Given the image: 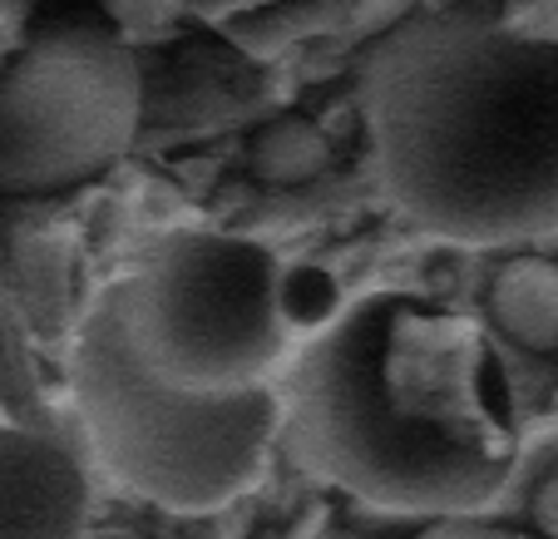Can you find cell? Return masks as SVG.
<instances>
[{"mask_svg":"<svg viewBox=\"0 0 558 539\" xmlns=\"http://www.w3.org/2000/svg\"><path fill=\"white\" fill-rule=\"evenodd\" d=\"M282 431L312 476L401 515H464L519 460L505 361L470 318L415 292L356 297L306 332Z\"/></svg>","mask_w":558,"mask_h":539,"instance_id":"1","label":"cell"},{"mask_svg":"<svg viewBox=\"0 0 558 539\" xmlns=\"http://www.w3.org/2000/svg\"><path fill=\"white\" fill-rule=\"evenodd\" d=\"M366 129L386 193L445 243L558 228V40L485 11H430L366 64Z\"/></svg>","mask_w":558,"mask_h":539,"instance_id":"2","label":"cell"},{"mask_svg":"<svg viewBox=\"0 0 558 539\" xmlns=\"http://www.w3.org/2000/svg\"><path fill=\"white\" fill-rule=\"evenodd\" d=\"M70 381L99 466L173 515H213L247 495L282 431V396L267 381L189 392L158 376L129 342L119 287H105L80 322Z\"/></svg>","mask_w":558,"mask_h":539,"instance_id":"3","label":"cell"},{"mask_svg":"<svg viewBox=\"0 0 558 539\" xmlns=\"http://www.w3.org/2000/svg\"><path fill=\"white\" fill-rule=\"evenodd\" d=\"M144 74L105 11H54L0 70V193L40 199L89 183L134 144Z\"/></svg>","mask_w":558,"mask_h":539,"instance_id":"4","label":"cell"},{"mask_svg":"<svg viewBox=\"0 0 558 539\" xmlns=\"http://www.w3.org/2000/svg\"><path fill=\"white\" fill-rule=\"evenodd\" d=\"M282 273L277 253L253 238H169L119 283L129 342L158 376L189 392L263 386L292 332Z\"/></svg>","mask_w":558,"mask_h":539,"instance_id":"5","label":"cell"},{"mask_svg":"<svg viewBox=\"0 0 558 539\" xmlns=\"http://www.w3.org/2000/svg\"><path fill=\"white\" fill-rule=\"evenodd\" d=\"M89 480L54 435L0 426V539H85Z\"/></svg>","mask_w":558,"mask_h":539,"instance_id":"6","label":"cell"},{"mask_svg":"<svg viewBox=\"0 0 558 539\" xmlns=\"http://www.w3.org/2000/svg\"><path fill=\"white\" fill-rule=\"evenodd\" d=\"M489 322L514 347L558 357V263L554 257H509L489 283Z\"/></svg>","mask_w":558,"mask_h":539,"instance_id":"7","label":"cell"},{"mask_svg":"<svg viewBox=\"0 0 558 539\" xmlns=\"http://www.w3.org/2000/svg\"><path fill=\"white\" fill-rule=\"evenodd\" d=\"M327 159H331L327 134L302 115H282L247 139V169H253V179L282 183V189L316 179V173L327 169Z\"/></svg>","mask_w":558,"mask_h":539,"instance_id":"8","label":"cell"},{"mask_svg":"<svg viewBox=\"0 0 558 539\" xmlns=\"http://www.w3.org/2000/svg\"><path fill=\"white\" fill-rule=\"evenodd\" d=\"M99 11L129 40H154V35H169L179 25V15L189 11V0H99Z\"/></svg>","mask_w":558,"mask_h":539,"instance_id":"9","label":"cell"},{"mask_svg":"<svg viewBox=\"0 0 558 539\" xmlns=\"http://www.w3.org/2000/svg\"><path fill=\"white\" fill-rule=\"evenodd\" d=\"M415 539H524V535H509V529H489V525H470L460 515H440L430 529H421Z\"/></svg>","mask_w":558,"mask_h":539,"instance_id":"10","label":"cell"}]
</instances>
